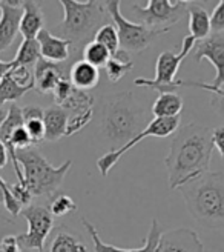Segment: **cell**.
<instances>
[{
    "mask_svg": "<svg viewBox=\"0 0 224 252\" xmlns=\"http://www.w3.org/2000/svg\"><path fill=\"white\" fill-rule=\"evenodd\" d=\"M214 153L212 131L195 122L180 126L165 158L170 189H180L209 172Z\"/></svg>",
    "mask_w": 224,
    "mask_h": 252,
    "instance_id": "1",
    "label": "cell"
},
{
    "mask_svg": "<svg viewBox=\"0 0 224 252\" xmlns=\"http://www.w3.org/2000/svg\"><path fill=\"white\" fill-rule=\"evenodd\" d=\"M181 192L191 216L204 228H224V172L209 171L189 183Z\"/></svg>",
    "mask_w": 224,
    "mask_h": 252,
    "instance_id": "2",
    "label": "cell"
},
{
    "mask_svg": "<svg viewBox=\"0 0 224 252\" xmlns=\"http://www.w3.org/2000/svg\"><path fill=\"white\" fill-rule=\"evenodd\" d=\"M65 11L63 20L57 27V37L71 42V57L80 60L83 48L94 40L95 32L108 25V11L105 2H76V0H60Z\"/></svg>",
    "mask_w": 224,
    "mask_h": 252,
    "instance_id": "3",
    "label": "cell"
},
{
    "mask_svg": "<svg viewBox=\"0 0 224 252\" xmlns=\"http://www.w3.org/2000/svg\"><path fill=\"white\" fill-rule=\"evenodd\" d=\"M146 111L132 93H120L106 100L102 114V132L109 142L124 146L146 126Z\"/></svg>",
    "mask_w": 224,
    "mask_h": 252,
    "instance_id": "4",
    "label": "cell"
},
{
    "mask_svg": "<svg viewBox=\"0 0 224 252\" xmlns=\"http://www.w3.org/2000/svg\"><path fill=\"white\" fill-rule=\"evenodd\" d=\"M16 158L23 172V186L32 197L56 194L72 166V160L53 166L35 146L16 151Z\"/></svg>",
    "mask_w": 224,
    "mask_h": 252,
    "instance_id": "5",
    "label": "cell"
},
{
    "mask_svg": "<svg viewBox=\"0 0 224 252\" xmlns=\"http://www.w3.org/2000/svg\"><path fill=\"white\" fill-rule=\"evenodd\" d=\"M120 0H109L105 2L108 14L115 23V30L118 32L120 49L124 53H141L147 49L154 42H157L161 35H165L170 30H152L141 23H135L121 16Z\"/></svg>",
    "mask_w": 224,
    "mask_h": 252,
    "instance_id": "6",
    "label": "cell"
},
{
    "mask_svg": "<svg viewBox=\"0 0 224 252\" xmlns=\"http://www.w3.org/2000/svg\"><path fill=\"white\" fill-rule=\"evenodd\" d=\"M195 39L189 34L183 39V45L178 53L165 51L161 53L157 59L155 65V77L154 79H135L134 83L137 86H146L160 94L166 93H177L178 86H183V80L177 79V72L180 69L181 62L186 59L192 48L195 46Z\"/></svg>",
    "mask_w": 224,
    "mask_h": 252,
    "instance_id": "7",
    "label": "cell"
},
{
    "mask_svg": "<svg viewBox=\"0 0 224 252\" xmlns=\"http://www.w3.org/2000/svg\"><path fill=\"white\" fill-rule=\"evenodd\" d=\"M20 214L28 221V231L16 235L22 252H43L48 237L54 229L53 214L40 205H29Z\"/></svg>",
    "mask_w": 224,
    "mask_h": 252,
    "instance_id": "8",
    "label": "cell"
},
{
    "mask_svg": "<svg viewBox=\"0 0 224 252\" xmlns=\"http://www.w3.org/2000/svg\"><path fill=\"white\" fill-rule=\"evenodd\" d=\"M188 2L184 0H149L146 6L134 5L137 17L141 25L152 30H170L188 12Z\"/></svg>",
    "mask_w": 224,
    "mask_h": 252,
    "instance_id": "9",
    "label": "cell"
},
{
    "mask_svg": "<svg viewBox=\"0 0 224 252\" xmlns=\"http://www.w3.org/2000/svg\"><path fill=\"white\" fill-rule=\"evenodd\" d=\"M180 128V117H173V119H154L152 122H149V125L139 134L135 135L131 142H128L124 146L118 149H112L109 153L103 154L100 158L97 160V168L100 171L103 177L111 172V169L114 168L118 160L128 153L131 148H134L139 142H141L146 137H169L172 134H175L177 129Z\"/></svg>",
    "mask_w": 224,
    "mask_h": 252,
    "instance_id": "10",
    "label": "cell"
},
{
    "mask_svg": "<svg viewBox=\"0 0 224 252\" xmlns=\"http://www.w3.org/2000/svg\"><path fill=\"white\" fill-rule=\"evenodd\" d=\"M77 60L69 59L65 63H51L40 59L34 66V90L39 94H49L61 79H69L71 66Z\"/></svg>",
    "mask_w": 224,
    "mask_h": 252,
    "instance_id": "11",
    "label": "cell"
},
{
    "mask_svg": "<svg viewBox=\"0 0 224 252\" xmlns=\"http://www.w3.org/2000/svg\"><path fill=\"white\" fill-rule=\"evenodd\" d=\"M82 223L88 231L89 237L92 238L94 242V251L95 252H155L157 251V246H158V242H160V237L163 234V229H161V226L158 223L157 219H154L151 221V228H149V232L146 235V240H144V245L141 248H132V249H123V248H117L114 245H109V243H105L102 238H100V234H98L95 226L88 220V219H82Z\"/></svg>",
    "mask_w": 224,
    "mask_h": 252,
    "instance_id": "12",
    "label": "cell"
},
{
    "mask_svg": "<svg viewBox=\"0 0 224 252\" xmlns=\"http://www.w3.org/2000/svg\"><path fill=\"white\" fill-rule=\"evenodd\" d=\"M195 62L207 59L215 68V80L209 83L212 88H218L224 82V34H210L203 42H198L194 49Z\"/></svg>",
    "mask_w": 224,
    "mask_h": 252,
    "instance_id": "13",
    "label": "cell"
},
{
    "mask_svg": "<svg viewBox=\"0 0 224 252\" xmlns=\"http://www.w3.org/2000/svg\"><path fill=\"white\" fill-rule=\"evenodd\" d=\"M155 252H204V246L194 229L178 228L161 234Z\"/></svg>",
    "mask_w": 224,
    "mask_h": 252,
    "instance_id": "14",
    "label": "cell"
},
{
    "mask_svg": "<svg viewBox=\"0 0 224 252\" xmlns=\"http://www.w3.org/2000/svg\"><path fill=\"white\" fill-rule=\"evenodd\" d=\"M23 2H0V53L8 49L19 32V25L23 14Z\"/></svg>",
    "mask_w": 224,
    "mask_h": 252,
    "instance_id": "15",
    "label": "cell"
},
{
    "mask_svg": "<svg viewBox=\"0 0 224 252\" xmlns=\"http://www.w3.org/2000/svg\"><path fill=\"white\" fill-rule=\"evenodd\" d=\"M35 40L39 42L40 56L43 60H48L51 63H65L69 59H74L71 57V49H72L71 42L60 39V37L54 35L46 28H43L39 32ZM74 60H77V59H74Z\"/></svg>",
    "mask_w": 224,
    "mask_h": 252,
    "instance_id": "16",
    "label": "cell"
},
{
    "mask_svg": "<svg viewBox=\"0 0 224 252\" xmlns=\"http://www.w3.org/2000/svg\"><path fill=\"white\" fill-rule=\"evenodd\" d=\"M43 252H89V248L74 231L57 226L49 234Z\"/></svg>",
    "mask_w": 224,
    "mask_h": 252,
    "instance_id": "17",
    "label": "cell"
},
{
    "mask_svg": "<svg viewBox=\"0 0 224 252\" xmlns=\"http://www.w3.org/2000/svg\"><path fill=\"white\" fill-rule=\"evenodd\" d=\"M23 14L20 19L19 25V32L23 35V40H34L37 39L39 32L45 27V17H43V11L39 2H27L22 3Z\"/></svg>",
    "mask_w": 224,
    "mask_h": 252,
    "instance_id": "18",
    "label": "cell"
},
{
    "mask_svg": "<svg viewBox=\"0 0 224 252\" xmlns=\"http://www.w3.org/2000/svg\"><path fill=\"white\" fill-rule=\"evenodd\" d=\"M68 119H69V114L58 105L43 109L45 140L57 142L61 137H66Z\"/></svg>",
    "mask_w": 224,
    "mask_h": 252,
    "instance_id": "19",
    "label": "cell"
},
{
    "mask_svg": "<svg viewBox=\"0 0 224 252\" xmlns=\"http://www.w3.org/2000/svg\"><path fill=\"white\" fill-rule=\"evenodd\" d=\"M69 82L72 83V86L76 88V90L89 93L98 85V82H100V72H98L95 66L89 65L88 62L80 59L71 66Z\"/></svg>",
    "mask_w": 224,
    "mask_h": 252,
    "instance_id": "20",
    "label": "cell"
},
{
    "mask_svg": "<svg viewBox=\"0 0 224 252\" xmlns=\"http://www.w3.org/2000/svg\"><path fill=\"white\" fill-rule=\"evenodd\" d=\"M23 126L27 129L32 146L45 142V125H43V109L39 106H25L22 108Z\"/></svg>",
    "mask_w": 224,
    "mask_h": 252,
    "instance_id": "21",
    "label": "cell"
},
{
    "mask_svg": "<svg viewBox=\"0 0 224 252\" xmlns=\"http://www.w3.org/2000/svg\"><path fill=\"white\" fill-rule=\"evenodd\" d=\"M188 14H189V28L191 35L195 39V42H203L204 39L212 34L210 31V16L209 12L196 3L188 5Z\"/></svg>",
    "mask_w": 224,
    "mask_h": 252,
    "instance_id": "22",
    "label": "cell"
},
{
    "mask_svg": "<svg viewBox=\"0 0 224 252\" xmlns=\"http://www.w3.org/2000/svg\"><path fill=\"white\" fill-rule=\"evenodd\" d=\"M184 102L178 93L160 94L152 105V114L155 119H173L180 117Z\"/></svg>",
    "mask_w": 224,
    "mask_h": 252,
    "instance_id": "23",
    "label": "cell"
},
{
    "mask_svg": "<svg viewBox=\"0 0 224 252\" xmlns=\"http://www.w3.org/2000/svg\"><path fill=\"white\" fill-rule=\"evenodd\" d=\"M134 69V62L131 60V56L128 53L118 49V53L111 56L109 62L105 66V72L106 77L112 82V83H118L124 75L128 72H131Z\"/></svg>",
    "mask_w": 224,
    "mask_h": 252,
    "instance_id": "24",
    "label": "cell"
},
{
    "mask_svg": "<svg viewBox=\"0 0 224 252\" xmlns=\"http://www.w3.org/2000/svg\"><path fill=\"white\" fill-rule=\"evenodd\" d=\"M42 59L39 42L34 40H23L17 49L16 57L11 60V66H35V63Z\"/></svg>",
    "mask_w": 224,
    "mask_h": 252,
    "instance_id": "25",
    "label": "cell"
},
{
    "mask_svg": "<svg viewBox=\"0 0 224 252\" xmlns=\"http://www.w3.org/2000/svg\"><path fill=\"white\" fill-rule=\"evenodd\" d=\"M109 59H111V54H109L108 49L105 46H102L100 43L94 42V40L86 45L82 51V60L88 62L89 65L95 66L97 69L105 68L106 63L109 62Z\"/></svg>",
    "mask_w": 224,
    "mask_h": 252,
    "instance_id": "26",
    "label": "cell"
},
{
    "mask_svg": "<svg viewBox=\"0 0 224 252\" xmlns=\"http://www.w3.org/2000/svg\"><path fill=\"white\" fill-rule=\"evenodd\" d=\"M28 93V90L22 88L14 79L11 77L9 72L3 75V79L0 80V108L6 102H17L19 98H22L25 94Z\"/></svg>",
    "mask_w": 224,
    "mask_h": 252,
    "instance_id": "27",
    "label": "cell"
},
{
    "mask_svg": "<svg viewBox=\"0 0 224 252\" xmlns=\"http://www.w3.org/2000/svg\"><path fill=\"white\" fill-rule=\"evenodd\" d=\"M94 42L100 43L102 46H105L111 56H114L118 53L120 49V42H118V32L115 30L114 25H105L100 30H98L94 35Z\"/></svg>",
    "mask_w": 224,
    "mask_h": 252,
    "instance_id": "28",
    "label": "cell"
},
{
    "mask_svg": "<svg viewBox=\"0 0 224 252\" xmlns=\"http://www.w3.org/2000/svg\"><path fill=\"white\" fill-rule=\"evenodd\" d=\"M49 212L53 214V217H63L68 214H72L77 211V205L69 195L66 194H58L56 195L51 203H49Z\"/></svg>",
    "mask_w": 224,
    "mask_h": 252,
    "instance_id": "29",
    "label": "cell"
},
{
    "mask_svg": "<svg viewBox=\"0 0 224 252\" xmlns=\"http://www.w3.org/2000/svg\"><path fill=\"white\" fill-rule=\"evenodd\" d=\"M0 203H3L6 211L9 214H12V216H19V214L22 212V209H23L19 201L12 197L9 185L2 177H0Z\"/></svg>",
    "mask_w": 224,
    "mask_h": 252,
    "instance_id": "30",
    "label": "cell"
},
{
    "mask_svg": "<svg viewBox=\"0 0 224 252\" xmlns=\"http://www.w3.org/2000/svg\"><path fill=\"white\" fill-rule=\"evenodd\" d=\"M92 116H94V109L88 111V112H83V114L69 116V119H68V128H66V137H71L76 132L82 131L84 126L92 120Z\"/></svg>",
    "mask_w": 224,
    "mask_h": 252,
    "instance_id": "31",
    "label": "cell"
},
{
    "mask_svg": "<svg viewBox=\"0 0 224 252\" xmlns=\"http://www.w3.org/2000/svg\"><path fill=\"white\" fill-rule=\"evenodd\" d=\"M72 91H74V86H72V83L69 82V79H61V80L57 83V86L54 88V91H53V95H54L56 103H57L58 106H61V105H63V103L66 102V100L71 97Z\"/></svg>",
    "mask_w": 224,
    "mask_h": 252,
    "instance_id": "32",
    "label": "cell"
},
{
    "mask_svg": "<svg viewBox=\"0 0 224 252\" xmlns=\"http://www.w3.org/2000/svg\"><path fill=\"white\" fill-rule=\"evenodd\" d=\"M210 31L212 34L224 32V0L218 2L212 16H210Z\"/></svg>",
    "mask_w": 224,
    "mask_h": 252,
    "instance_id": "33",
    "label": "cell"
},
{
    "mask_svg": "<svg viewBox=\"0 0 224 252\" xmlns=\"http://www.w3.org/2000/svg\"><path fill=\"white\" fill-rule=\"evenodd\" d=\"M9 189H11L12 197H14L19 201V203L22 205V208L29 206L32 195H31V192L28 191V189H27V186H23L20 183H16V185H9Z\"/></svg>",
    "mask_w": 224,
    "mask_h": 252,
    "instance_id": "34",
    "label": "cell"
},
{
    "mask_svg": "<svg viewBox=\"0 0 224 252\" xmlns=\"http://www.w3.org/2000/svg\"><path fill=\"white\" fill-rule=\"evenodd\" d=\"M212 143H214V148L220 153L221 158L224 160V125L217 126L212 131Z\"/></svg>",
    "mask_w": 224,
    "mask_h": 252,
    "instance_id": "35",
    "label": "cell"
},
{
    "mask_svg": "<svg viewBox=\"0 0 224 252\" xmlns=\"http://www.w3.org/2000/svg\"><path fill=\"white\" fill-rule=\"evenodd\" d=\"M0 252H22L16 235H6L0 240Z\"/></svg>",
    "mask_w": 224,
    "mask_h": 252,
    "instance_id": "36",
    "label": "cell"
},
{
    "mask_svg": "<svg viewBox=\"0 0 224 252\" xmlns=\"http://www.w3.org/2000/svg\"><path fill=\"white\" fill-rule=\"evenodd\" d=\"M6 112H8V109L0 108V125H2V122L5 120ZM6 163H8V153H6V149H5L3 143L0 142V169L5 168V166H6Z\"/></svg>",
    "mask_w": 224,
    "mask_h": 252,
    "instance_id": "37",
    "label": "cell"
},
{
    "mask_svg": "<svg viewBox=\"0 0 224 252\" xmlns=\"http://www.w3.org/2000/svg\"><path fill=\"white\" fill-rule=\"evenodd\" d=\"M210 105H212V108H215L220 114L224 116V98L223 97L212 95V98H210Z\"/></svg>",
    "mask_w": 224,
    "mask_h": 252,
    "instance_id": "38",
    "label": "cell"
},
{
    "mask_svg": "<svg viewBox=\"0 0 224 252\" xmlns=\"http://www.w3.org/2000/svg\"><path fill=\"white\" fill-rule=\"evenodd\" d=\"M11 69V62H3L0 60V80L3 79V75Z\"/></svg>",
    "mask_w": 224,
    "mask_h": 252,
    "instance_id": "39",
    "label": "cell"
},
{
    "mask_svg": "<svg viewBox=\"0 0 224 252\" xmlns=\"http://www.w3.org/2000/svg\"><path fill=\"white\" fill-rule=\"evenodd\" d=\"M0 220H5V221H8V220H6V219H3L2 216H0Z\"/></svg>",
    "mask_w": 224,
    "mask_h": 252,
    "instance_id": "40",
    "label": "cell"
}]
</instances>
